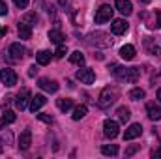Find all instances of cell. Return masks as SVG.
Wrapping results in <instances>:
<instances>
[{"mask_svg": "<svg viewBox=\"0 0 161 159\" xmlns=\"http://www.w3.org/2000/svg\"><path fill=\"white\" fill-rule=\"evenodd\" d=\"M158 99H159V101H161V88H159V90H158Z\"/></svg>", "mask_w": 161, "mask_h": 159, "instance_id": "obj_40", "label": "cell"}, {"mask_svg": "<svg viewBox=\"0 0 161 159\" xmlns=\"http://www.w3.org/2000/svg\"><path fill=\"white\" fill-rule=\"evenodd\" d=\"M28 2H30V0H13V4H15L19 9H25V8H28Z\"/></svg>", "mask_w": 161, "mask_h": 159, "instance_id": "obj_31", "label": "cell"}, {"mask_svg": "<svg viewBox=\"0 0 161 159\" xmlns=\"http://www.w3.org/2000/svg\"><path fill=\"white\" fill-rule=\"evenodd\" d=\"M23 23H26L28 26H34V25L38 23V15H36L34 11H30V13H26V15L23 17Z\"/></svg>", "mask_w": 161, "mask_h": 159, "instance_id": "obj_28", "label": "cell"}, {"mask_svg": "<svg viewBox=\"0 0 161 159\" xmlns=\"http://www.w3.org/2000/svg\"><path fill=\"white\" fill-rule=\"evenodd\" d=\"M36 73H38V68H36V66H32V68L28 69V77H34Z\"/></svg>", "mask_w": 161, "mask_h": 159, "instance_id": "obj_37", "label": "cell"}, {"mask_svg": "<svg viewBox=\"0 0 161 159\" xmlns=\"http://www.w3.org/2000/svg\"><path fill=\"white\" fill-rule=\"evenodd\" d=\"M141 75V69L139 68H125V73H124V80L125 82H137Z\"/></svg>", "mask_w": 161, "mask_h": 159, "instance_id": "obj_15", "label": "cell"}, {"mask_svg": "<svg viewBox=\"0 0 161 159\" xmlns=\"http://www.w3.org/2000/svg\"><path fill=\"white\" fill-rule=\"evenodd\" d=\"M114 6H116V9L120 11L122 15H125V17L133 13V4H131L129 0H116V4H114Z\"/></svg>", "mask_w": 161, "mask_h": 159, "instance_id": "obj_13", "label": "cell"}, {"mask_svg": "<svg viewBox=\"0 0 161 159\" xmlns=\"http://www.w3.org/2000/svg\"><path fill=\"white\" fill-rule=\"evenodd\" d=\"M137 150H139V146H131V148H127V150H125V157H131Z\"/></svg>", "mask_w": 161, "mask_h": 159, "instance_id": "obj_35", "label": "cell"}, {"mask_svg": "<svg viewBox=\"0 0 161 159\" xmlns=\"http://www.w3.org/2000/svg\"><path fill=\"white\" fill-rule=\"evenodd\" d=\"M152 157L154 159H159L161 157V144H158V148L152 150Z\"/></svg>", "mask_w": 161, "mask_h": 159, "instance_id": "obj_33", "label": "cell"}, {"mask_svg": "<svg viewBox=\"0 0 161 159\" xmlns=\"http://www.w3.org/2000/svg\"><path fill=\"white\" fill-rule=\"evenodd\" d=\"M15 112L13 111H4V114H2V118H0V129L4 127V125H8V123H13L15 122Z\"/></svg>", "mask_w": 161, "mask_h": 159, "instance_id": "obj_19", "label": "cell"}, {"mask_svg": "<svg viewBox=\"0 0 161 159\" xmlns=\"http://www.w3.org/2000/svg\"><path fill=\"white\" fill-rule=\"evenodd\" d=\"M86 112H88V109H86V105H79V107H75V111H73V120H80L86 116Z\"/></svg>", "mask_w": 161, "mask_h": 159, "instance_id": "obj_26", "label": "cell"}, {"mask_svg": "<svg viewBox=\"0 0 161 159\" xmlns=\"http://www.w3.org/2000/svg\"><path fill=\"white\" fill-rule=\"evenodd\" d=\"M56 107H58L62 112H68V111L73 107V101L68 99V97H60V99H56Z\"/></svg>", "mask_w": 161, "mask_h": 159, "instance_id": "obj_20", "label": "cell"}, {"mask_svg": "<svg viewBox=\"0 0 161 159\" xmlns=\"http://www.w3.org/2000/svg\"><path fill=\"white\" fill-rule=\"evenodd\" d=\"M30 144H32V133H30V129H25L21 135H19V150H28L30 148Z\"/></svg>", "mask_w": 161, "mask_h": 159, "instance_id": "obj_11", "label": "cell"}, {"mask_svg": "<svg viewBox=\"0 0 161 159\" xmlns=\"http://www.w3.org/2000/svg\"><path fill=\"white\" fill-rule=\"evenodd\" d=\"M144 90L142 88H133L131 92H129V99H133V101H141V99H144Z\"/></svg>", "mask_w": 161, "mask_h": 159, "instance_id": "obj_24", "label": "cell"}, {"mask_svg": "<svg viewBox=\"0 0 161 159\" xmlns=\"http://www.w3.org/2000/svg\"><path fill=\"white\" fill-rule=\"evenodd\" d=\"M49 40L56 45H60V43H64V34L58 28H53V30H49Z\"/></svg>", "mask_w": 161, "mask_h": 159, "instance_id": "obj_21", "label": "cell"}, {"mask_svg": "<svg viewBox=\"0 0 161 159\" xmlns=\"http://www.w3.org/2000/svg\"><path fill=\"white\" fill-rule=\"evenodd\" d=\"M111 30H113V34L122 36V34H125V30H127V23H125L124 19H114L113 25H111Z\"/></svg>", "mask_w": 161, "mask_h": 159, "instance_id": "obj_14", "label": "cell"}, {"mask_svg": "<svg viewBox=\"0 0 161 159\" xmlns=\"http://www.w3.org/2000/svg\"><path fill=\"white\" fill-rule=\"evenodd\" d=\"M60 6H62V8H68V6H69V0H60Z\"/></svg>", "mask_w": 161, "mask_h": 159, "instance_id": "obj_38", "label": "cell"}, {"mask_svg": "<svg viewBox=\"0 0 161 159\" xmlns=\"http://www.w3.org/2000/svg\"><path fill=\"white\" fill-rule=\"evenodd\" d=\"M38 86H40L41 90H45V92H49V94H54V92H58V82L53 79H40L38 80Z\"/></svg>", "mask_w": 161, "mask_h": 159, "instance_id": "obj_10", "label": "cell"}, {"mask_svg": "<svg viewBox=\"0 0 161 159\" xmlns=\"http://www.w3.org/2000/svg\"><path fill=\"white\" fill-rule=\"evenodd\" d=\"M36 62H38L40 66H47V64L51 62V52H49V51H40V52L36 54Z\"/></svg>", "mask_w": 161, "mask_h": 159, "instance_id": "obj_22", "label": "cell"}, {"mask_svg": "<svg viewBox=\"0 0 161 159\" xmlns=\"http://www.w3.org/2000/svg\"><path fill=\"white\" fill-rule=\"evenodd\" d=\"M47 103V99H45V96H41V94H38V96H34L32 99H30V111L32 112H38L41 107Z\"/></svg>", "mask_w": 161, "mask_h": 159, "instance_id": "obj_16", "label": "cell"}, {"mask_svg": "<svg viewBox=\"0 0 161 159\" xmlns=\"http://www.w3.org/2000/svg\"><path fill=\"white\" fill-rule=\"evenodd\" d=\"M4 34H6V28H2V26H0V38H2Z\"/></svg>", "mask_w": 161, "mask_h": 159, "instance_id": "obj_39", "label": "cell"}, {"mask_svg": "<svg viewBox=\"0 0 161 159\" xmlns=\"http://www.w3.org/2000/svg\"><path fill=\"white\" fill-rule=\"evenodd\" d=\"M103 133H105V137H107V139H116V137H118V133H120L118 122L107 118L105 122H103Z\"/></svg>", "mask_w": 161, "mask_h": 159, "instance_id": "obj_5", "label": "cell"}, {"mask_svg": "<svg viewBox=\"0 0 161 159\" xmlns=\"http://www.w3.org/2000/svg\"><path fill=\"white\" fill-rule=\"evenodd\" d=\"M141 135H142V125L141 123H131L124 133V140H133V139H137Z\"/></svg>", "mask_w": 161, "mask_h": 159, "instance_id": "obj_9", "label": "cell"}, {"mask_svg": "<svg viewBox=\"0 0 161 159\" xmlns=\"http://www.w3.org/2000/svg\"><path fill=\"white\" fill-rule=\"evenodd\" d=\"M8 54H9V60H13V62H21V60L26 56V49H25L21 43H11L9 49H8Z\"/></svg>", "mask_w": 161, "mask_h": 159, "instance_id": "obj_4", "label": "cell"}, {"mask_svg": "<svg viewBox=\"0 0 161 159\" xmlns=\"http://www.w3.org/2000/svg\"><path fill=\"white\" fill-rule=\"evenodd\" d=\"M17 32H19V38L21 40H30L32 38V26H28L26 23H19V26H17Z\"/></svg>", "mask_w": 161, "mask_h": 159, "instance_id": "obj_17", "label": "cell"}, {"mask_svg": "<svg viewBox=\"0 0 161 159\" xmlns=\"http://www.w3.org/2000/svg\"><path fill=\"white\" fill-rule=\"evenodd\" d=\"M152 26H156V28H161V9H158V13H156V23H154Z\"/></svg>", "mask_w": 161, "mask_h": 159, "instance_id": "obj_34", "label": "cell"}, {"mask_svg": "<svg viewBox=\"0 0 161 159\" xmlns=\"http://www.w3.org/2000/svg\"><path fill=\"white\" fill-rule=\"evenodd\" d=\"M0 154H2V146H0Z\"/></svg>", "mask_w": 161, "mask_h": 159, "instance_id": "obj_42", "label": "cell"}, {"mask_svg": "<svg viewBox=\"0 0 161 159\" xmlns=\"http://www.w3.org/2000/svg\"><path fill=\"white\" fill-rule=\"evenodd\" d=\"M8 13V4L4 0H0V15H6Z\"/></svg>", "mask_w": 161, "mask_h": 159, "instance_id": "obj_36", "label": "cell"}, {"mask_svg": "<svg viewBox=\"0 0 161 159\" xmlns=\"http://www.w3.org/2000/svg\"><path fill=\"white\" fill-rule=\"evenodd\" d=\"M118 96L120 94H118V88L116 86H107V88L101 90V94L97 97V105L101 109H109L111 105H114L118 101Z\"/></svg>", "mask_w": 161, "mask_h": 159, "instance_id": "obj_1", "label": "cell"}, {"mask_svg": "<svg viewBox=\"0 0 161 159\" xmlns=\"http://www.w3.org/2000/svg\"><path fill=\"white\" fill-rule=\"evenodd\" d=\"M146 112H148V118L154 120V122H159L161 120V107L156 103H148L146 105Z\"/></svg>", "mask_w": 161, "mask_h": 159, "instance_id": "obj_12", "label": "cell"}, {"mask_svg": "<svg viewBox=\"0 0 161 159\" xmlns=\"http://www.w3.org/2000/svg\"><path fill=\"white\" fill-rule=\"evenodd\" d=\"M120 56L124 60H133L135 58V47L133 45H124L120 49Z\"/></svg>", "mask_w": 161, "mask_h": 159, "instance_id": "obj_18", "label": "cell"}, {"mask_svg": "<svg viewBox=\"0 0 161 159\" xmlns=\"http://www.w3.org/2000/svg\"><path fill=\"white\" fill-rule=\"evenodd\" d=\"M75 77H77L82 84H92V82L96 80V73H94V69H90V68H82V69H79V71L75 73Z\"/></svg>", "mask_w": 161, "mask_h": 159, "instance_id": "obj_8", "label": "cell"}, {"mask_svg": "<svg viewBox=\"0 0 161 159\" xmlns=\"http://www.w3.org/2000/svg\"><path fill=\"white\" fill-rule=\"evenodd\" d=\"M66 52H68L66 45H62V43H60V45H58V49L54 51V56H56V58H64V54H66Z\"/></svg>", "mask_w": 161, "mask_h": 159, "instance_id": "obj_30", "label": "cell"}, {"mask_svg": "<svg viewBox=\"0 0 161 159\" xmlns=\"http://www.w3.org/2000/svg\"><path fill=\"white\" fill-rule=\"evenodd\" d=\"M146 47H148L150 54H154V56H161V49L158 47V45H152V41H150V38L146 40Z\"/></svg>", "mask_w": 161, "mask_h": 159, "instance_id": "obj_29", "label": "cell"}, {"mask_svg": "<svg viewBox=\"0 0 161 159\" xmlns=\"http://www.w3.org/2000/svg\"><path fill=\"white\" fill-rule=\"evenodd\" d=\"M69 60H71V64H75V66H82V64H84V54H82L80 51H75V52H71Z\"/></svg>", "mask_w": 161, "mask_h": 159, "instance_id": "obj_25", "label": "cell"}, {"mask_svg": "<svg viewBox=\"0 0 161 159\" xmlns=\"http://www.w3.org/2000/svg\"><path fill=\"white\" fill-rule=\"evenodd\" d=\"M113 13H114V9H113L109 4L99 6V9L96 11V23H97V25H103V23L111 21V19H113Z\"/></svg>", "mask_w": 161, "mask_h": 159, "instance_id": "obj_3", "label": "cell"}, {"mask_svg": "<svg viewBox=\"0 0 161 159\" xmlns=\"http://www.w3.org/2000/svg\"><path fill=\"white\" fill-rule=\"evenodd\" d=\"M41 122H45V123H53V116H49V114H36Z\"/></svg>", "mask_w": 161, "mask_h": 159, "instance_id": "obj_32", "label": "cell"}, {"mask_svg": "<svg viewBox=\"0 0 161 159\" xmlns=\"http://www.w3.org/2000/svg\"><path fill=\"white\" fill-rule=\"evenodd\" d=\"M0 80H2V84L11 88V86L17 84V73L9 68H4V69H0Z\"/></svg>", "mask_w": 161, "mask_h": 159, "instance_id": "obj_7", "label": "cell"}, {"mask_svg": "<svg viewBox=\"0 0 161 159\" xmlns=\"http://www.w3.org/2000/svg\"><path fill=\"white\" fill-rule=\"evenodd\" d=\"M101 154L103 156H118V146L116 144H105V146H101Z\"/></svg>", "mask_w": 161, "mask_h": 159, "instance_id": "obj_23", "label": "cell"}, {"mask_svg": "<svg viewBox=\"0 0 161 159\" xmlns=\"http://www.w3.org/2000/svg\"><path fill=\"white\" fill-rule=\"evenodd\" d=\"M30 90L28 88H23L19 94H17V97H15V107L19 109V111H25L26 107H28V103H30Z\"/></svg>", "mask_w": 161, "mask_h": 159, "instance_id": "obj_6", "label": "cell"}, {"mask_svg": "<svg viewBox=\"0 0 161 159\" xmlns=\"http://www.w3.org/2000/svg\"><path fill=\"white\" fill-rule=\"evenodd\" d=\"M86 43L92 45V47H111L113 45V40L109 34L105 32H92L88 38H86Z\"/></svg>", "mask_w": 161, "mask_h": 159, "instance_id": "obj_2", "label": "cell"}, {"mask_svg": "<svg viewBox=\"0 0 161 159\" xmlns=\"http://www.w3.org/2000/svg\"><path fill=\"white\" fill-rule=\"evenodd\" d=\"M116 114H118V120H120V122H124V123H125V122L129 120V116H131V111H129L127 107H120V109L116 111Z\"/></svg>", "mask_w": 161, "mask_h": 159, "instance_id": "obj_27", "label": "cell"}, {"mask_svg": "<svg viewBox=\"0 0 161 159\" xmlns=\"http://www.w3.org/2000/svg\"><path fill=\"white\" fill-rule=\"evenodd\" d=\"M141 2H142V4H148V2H150V0H141Z\"/></svg>", "mask_w": 161, "mask_h": 159, "instance_id": "obj_41", "label": "cell"}]
</instances>
